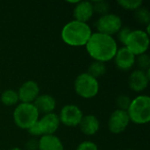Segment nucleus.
I'll return each instance as SVG.
<instances>
[{"label": "nucleus", "mask_w": 150, "mask_h": 150, "mask_svg": "<svg viewBox=\"0 0 150 150\" xmlns=\"http://www.w3.org/2000/svg\"><path fill=\"white\" fill-rule=\"evenodd\" d=\"M87 53L94 61L107 62L112 60L118 51V45L112 36L100 33H92L85 45Z\"/></svg>", "instance_id": "nucleus-1"}, {"label": "nucleus", "mask_w": 150, "mask_h": 150, "mask_svg": "<svg viewBox=\"0 0 150 150\" xmlns=\"http://www.w3.org/2000/svg\"><path fill=\"white\" fill-rule=\"evenodd\" d=\"M92 34L87 23L76 20L68 22L62 29L61 36L63 42L71 47L85 46Z\"/></svg>", "instance_id": "nucleus-2"}, {"label": "nucleus", "mask_w": 150, "mask_h": 150, "mask_svg": "<svg viewBox=\"0 0 150 150\" xmlns=\"http://www.w3.org/2000/svg\"><path fill=\"white\" fill-rule=\"evenodd\" d=\"M130 121L137 125H145L150 120V98L148 95H140L132 99L127 109Z\"/></svg>", "instance_id": "nucleus-3"}, {"label": "nucleus", "mask_w": 150, "mask_h": 150, "mask_svg": "<svg viewBox=\"0 0 150 150\" xmlns=\"http://www.w3.org/2000/svg\"><path fill=\"white\" fill-rule=\"evenodd\" d=\"M40 113L33 104L20 103L13 112V120L16 126L27 130L39 120Z\"/></svg>", "instance_id": "nucleus-4"}, {"label": "nucleus", "mask_w": 150, "mask_h": 150, "mask_svg": "<svg viewBox=\"0 0 150 150\" xmlns=\"http://www.w3.org/2000/svg\"><path fill=\"white\" fill-rule=\"evenodd\" d=\"M74 89L79 97L89 99L97 96L99 91V83L98 79L85 72L77 76L74 83Z\"/></svg>", "instance_id": "nucleus-5"}, {"label": "nucleus", "mask_w": 150, "mask_h": 150, "mask_svg": "<svg viewBox=\"0 0 150 150\" xmlns=\"http://www.w3.org/2000/svg\"><path fill=\"white\" fill-rule=\"evenodd\" d=\"M124 47L135 56L145 54L149 47V36L143 30H132Z\"/></svg>", "instance_id": "nucleus-6"}, {"label": "nucleus", "mask_w": 150, "mask_h": 150, "mask_svg": "<svg viewBox=\"0 0 150 150\" xmlns=\"http://www.w3.org/2000/svg\"><path fill=\"white\" fill-rule=\"evenodd\" d=\"M96 28L98 33L112 36L117 34L120 29L122 27V19L120 16L113 13H107L102 15L96 21Z\"/></svg>", "instance_id": "nucleus-7"}, {"label": "nucleus", "mask_w": 150, "mask_h": 150, "mask_svg": "<svg viewBox=\"0 0 150 150\" xmlns=\"http://www.w3.org/2000/svg\"><path fill=\"white\" fill-rule=\"evenodd\" d=\"M83 114L82 110L76 105H64L58 115L60 123L69 127H78Z\"/></svg>", "instance_id": "nucleus-8"}, {"label": "nucleus", "mask_w": 150, "mask_h": 150, "mask_svg": "<svg viewBox=\"0 0 150 150\" xmlns=\"http://www.w3.org/2000/svg\"><path fill=\"white\" fill-rule=\"evenodd\" d=\"M130 119L127 112L121 110H115L108 120V128L111 133L120 134L123 133L128 127Z\"/></svg>", "instance_id": "nucleus-9"}, {"label": "nucleus", "mask_w": 150, "mask_h": 150, "mask_svg": "<svg viewBox=\"0 0 150 150\" xmlns=\"http://www.w3.org/2000/svg\"><path fill=\"white\" fill-rule=\"evenodd\" d=\"M17 92L21 103L33 104L40 95V87L35 81L28 80L21 84Z\"/></svg>", "instance_id": "nucleus-10"}, {"label": "nucleus", "mask_w": 150, "mask_h": 150, "mask_svg": "<svg viewBox=\"0 0 150 150\" xmlns=\"http://www.w3.org/2000/svg\"><path fill=\"white\" fill-rule=\"evenodd\" d=\"M136 56L130 52L126 47L118 48V51L113 58L118 69L121 71H128L135 65Z\"/></svg>", "instance_id": "nucleus-11"}, {"label": "nucleus", "mask_w": 150, "mask_h": 150, "mask_svg": "<svg viewBox=\"0 0 150 150\" xmlns=\"http://www.w3.org/2000/svg\"><path fill=\"white\" fill-rule=\"evenodd\" d=\"M149 72L150 69L147 71H142L140 69L134 70L128 78L129 88L135 92H141L144 91L149 83Z\"/></svg>", "instance_id": "nucleus-12"}, {"label": "nucleus", "mask_w": 150, "mask_h": 150, "mask_svg": "<svg viewBox=\"0 0 150 150\" xmlns=\"http://www.w3.org/2000/svg\"><path fill=\"white\" fill-rule=\"evenodd\" d=\"M38 125L42 133V135L54 134L60 127L59 117L56 113L54 112L44 114L41 119H39Z\"/></svg>", "instance_id": "nucleus-13"}, {"label": "nucleus", "mask_w": 150, "mask_h": 150, "mask_svg": "<svg viewBox=\"0 0 150 150\" xmlns=\"http://www.w3.org/2000/svg\"><path fill=\"white\" fill-rule=\"evenodd\" d=\"M94 14L93 7L91 2L89 1H78V3L74 6L73 16L74 20L80 21L83 23H87Z\"/></svg>", "instance_id": "nucleus-14"}, {"label": "nucleus", "mask_w": 150, "mask_h": 150, "mask_svg": "<svg viewBox=\"0 0 150 150\" xmlns=\"http://www.w3.org/2000/svg\"><path fill=\"white\" fill-rule=\"evenodd\" d=\"M39 113L47 114L54 111L56 106V101L54 98L48 94L39 95L38 98L33 103Z\"/></svg>", "instance_id": "nucleus-15"}, {"label": "nucleus", "mask_w": 150, "mask_h": 150, "mask_svg": "<svg viewBox=\"0 0 150 150\" xmlns=\"http://www.w3.org/2000/svg\"><path fill=\"white\" fill-rule=\"evenodd\" d=\"M78 127H80V130L83 134L87 136H91L98 132L100 124L98 119L96 116L92 114H88L83 116Z\"/></svg>", "instance_id": "nucleus-16"}, {"label": "nucleus", "mask_w": 150, "mask_h": 150, "mask_svg": "<svg viewBox=\"0 0 150 150\" xmlns=\"http://www.w3.org/2000/svg\"><path fill=\"white\" fill-rule=\"evenodd\" d=\"M38 150H64L60 138L54 134L42 135L38 141Z\"/></svg>", "instance_id": "nucleus-17"}, {"label": "nucleus", "mask_w": 150, "mask_h": 150, "mask_svg": "<svg viewBox=\"0 0 150 150\" xmlns=\"http://www.w3.org/2000/svg\"><path fill=\"white\" fill-rule=\"evenodd\" d=\"M106 72V66L104 62H97L94 61L93 62H91L88 68V71L87 73L89 75H91L92 77L98 79L99 77L103 76Z\"/></svg>", "instance_id": "nucleus-18"}, {"label": "nucleus", "mask_w": 150, "mask_h": 150, "mask_svg": "<svg viewBox=\"0 0 150 150\" xmlns=\"http://www.w3.org/2000/svg\"><path fill=\"white\" fill-rule=\"evenodd\" d=\"M19 101L18 92L14 90H5L1 94V102L6 106H12Z\"/></svg>", "instance_id": "nucleus-19"}, {"label": "nucleus", "mask_w": 150, "mask_h": 150, "mask_svg": "<svg viewBox=\"0 0 150 150\" xmlns=\"http://www.w3.org/2000/svg\"><path fill=\"white\" fill-rule=\"evenodd\" d=\"M134 18L138 23L149 25L150 22V12L147 8L140 7L134 11Z\"/></svg>", "instance_id": "nucleus-20"}, {"label": "nucleus", "mask_w": 150, "mask_h": 150, "mask_svg": "<svg viewBox=\"0 0 150 150\" xmlns=\"http://www.w3.org/2000/svg\"><path fill=\"white\" fill-rule=\"evenodd\" d=\"M91 4L93 7V11L99 14L100 16L109 13L108 11L110 10V4L108 2L104 0H99V1L91 2Z\"/></svg>", "instance_id": "nucleus-21"}, {"label": "nucleus", "mask_w": 150, "mask_h": 150, "mask_svg": "<svg viewBox=\"0 0 150 150\" xmlns=\"http://www.w3.org/2000/svg\"><path fill=\"white\" fill-rule=\"evenodd\" d=\"M120 6L127 11H136L142 5V0H119Z\"/></svg>", "instance_id": "nucleus-22"}, {"label": "nucleus", "mask_w": 150, "mask_h": 150, "mask_svg": "<svg viewBox=\"0 0 150 150\" xmlns=\"http://www.w3.org/2000/svg\"><path fill=\"white\" fill-rule=\"evenodd\" d=\"M135 63H137V66L139 67L140 70L147 71L150 69V58L149 54L146 53L136 56Z\"/></svg>", "instance_id": "nucleus-23"}, {"label": "nucleus", "mask_w": 150, "mask_h": 150, "mask_svg": "<svg viewBox=\"0 0 150 150\" xmlns=\"http://www.w3.org/2000/svg\"><path fill=\"white\" fill-rule=\"evenodd\" d=\"M131 102H132V99L130 97L127 95H120L116 99V105L118 107V110L127 112Z\"/></svg>", "instance_id": "nucleus-24"}, {"label": "nucleus", "mask_w": 150, "mask_h": 150, "mask_svg": "<svg viewBox=\"0 0 150 150\" xmlns=\"http://www.w3.org/2000/svg\"><path fill=\"white\" fill-rule=\"evenodd\" d=\"M132 32V29L130 27H127V26H122L120 31L117 33V37H118V40L123 44L125 45V42L128 37V35L130 34V33Z\"/></svg>", "instance_id": "nucleus-25"}, {"label": "nucleus", "mask_w": 150, "mask_h": 150, "mask_svg": "<svg viewBox=\"0 0 150 150\" xmlns=\"http://www.w3.org/2000/svg\"><path fill=\"white\" fill-rule=\"evenodd\" d=\"M76 150H98V148L96 143L86 141L81 142L76 148Z\"/></svg>", "instance_id": "nucleus-26"}, {"label": "nucleus", "mask_w": 150, "mask_h": 150, "mask_svg": "<svg viewBox=\"0 0 150 150\" xmlns=\"http://www.w3.org/2000/svg\"><path fill=\"white\" fill-rule=\"evenodd\" d=\"M27 131L29 132V134L33 136H42V133L40 129V127L38 125V121L36 123H34L29 129H27Z\"/></svg>", "instance_id": "nucleus-27"}, {"label": "nucleus", "mask_w": 150, "mask_h": 150, "mask_svg": "<svg viewBox=\"0 0 150 150\" xmlns=\"http://www.w3.org/2000/svg\"><path fill=\"white\" fill-rule=\"evenodd\" d=\"M26 149L28 150H38V142L35 140H30L26 144Z\"/></svg>", "instance_id": "nucleus-28"}, {"label": "nucleus", "mask_w": 150, "mask_h": 150, "mask_svg": "<svg viewBox=\"0 0 150 150\" xmlns=\"http://www.w3.org/2000/svg\"><path fill=\"white\" fill-rule=\"evenodd\" d=\"M10 150H22L21 149H19V148H13V149H11Z\"/></svg>", "instance_id": "nucleus-29"}, {"label": "nucleus", "mask_w": 150, "mask_h": 150, "mask_svg": "<svg viewBox=\"0 0 150 150\" xmlns=\"http://www.w3.org/2000/svg\"><path fill=\"white\" fill-rule=\"evenodd\" d=\"M126 150H134V149H126Z\"/></svg>", "instance_id": "nucleus-30"}]
</instances>
